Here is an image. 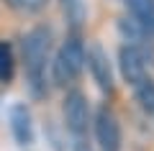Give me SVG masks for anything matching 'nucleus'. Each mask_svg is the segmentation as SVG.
<instances>
[{
  "instance_id": "obj_7",
  "label": "nucleus",
  "mask_w": 154,
  "mask_h": 151,
  "mask_svg": "<svg viewBox=\"0 0 154 151\" xmlns=\"http://www.w3.org/2000/svg\"><path fill=\"white\" fill-rule=\"evenodd\" d=\"M118 64H121V74L123 80L128 82V85H139V82L146 77V59L141 56V51L134 46H121V51H118Z\"/></svg>"
},
{
  "instance_id": "obj_3",
  "label": "nucleus",
  "mask_w": 154,
  "mask_h": 151,
  "mask_svg": "<svg viewBox=\"0 0 154 151\" xmlns=\"http://www.w3.org/2000/svg\"><path fill=\"white\" fill-rule=\"evenodd\" d=\"M64 120H67V128L82 138L88 133V125H90V108H88V100L80 90H72L67 92L64 97Z\"/></svg>"
},
{
  "instance_id": "obj_11",
  "label": "nucleus",
  "mask_w": 154,
  "mask_h": 151,
  "mask_svg": "<svg viewBox=\"0 0 154 151\" xmlns=\"http://www.w3.org/2000/svg\"><path fill=\"white\" fill-rule=\"evenodd\" d=\"M134 92H136V100L141 105V110L149 113V115H154V80L146 74L139 85H134Z\"/></svg>"
},
{
  "instance_id": "obj_9",
  "label": "nucleus",
  "mask_w": 154,
  "mask_h": 151,
  "mask_svg": "<svg viewBox=\"0 0 154 151\" xmlns=\"http://www.w3.org/2000/svg\"><path fill=\"white\" fill-rule=\"evenodd\" d=\"M131 13V21H136L144 31L154 33V0H123Z\"/></svg>"
},
{
  "instance_id": "obj_12",
  "label": "nucleus",
  "mask_w": 154,
  "mask_h": 151,
  "mask_svg": "<svg viewBox=\"0 0 154 151\" xmlns=\"http://www.w3.org/2000/svg\"><path fill=\"white\" fill-rule=\"evenodd\" d=\"M13 51L5 41H0V82H11L13 80Z\"/></svg>"
},
{
  "instance_id": "obj_6",
  "label": "nucleus",
  "mask_w": 154,
  "mask_h": 151,
  "mask_svg": "<svg viewBox=\"0 0 154 151\" xmlns=\"http://www.w3.org/2000/svg\"><path fill=\"white\" fill-rule=\"evenodd\" d=\"M118 31H121V36L128 41V46L139 49L144 59H146L149 64H154V41H152V33L144 31L136 21H128V18H121V21H118Z\"/></svg>"
},
{
  "instance_id": "obj_5",
  "label": "nucleus",
  "mask_w": 154,
  "mask_h": 151,
  "mask_svg": "<svg viewBox=\"0 0 154 151\" xmlns=\"http://www.w3.org/2000/svg\"><path fill=\"white\" fill-rule=\"evenodd\" d=\"M85 64L90 67V72H93V80L95 85L100 87L103 92H113V72H110V64H108V54L103 51V46L100 44H90L88 51H85Z\"/></svg>"
},
{
  "instance_id": "obj_8",
  "label": "nucleus",
  "mask_w": 154,
  "mask_h": 151,
  "mask_svg": "<svg viewBox=\"0 0 154 151\" xmlns=\"http://www.w3.org/2000/svg\"><path fill=\"white\" fill-rule=\"evenodd\" d=\"M11 131H13V138L18 141L21 146H31L33 143V118H31V110L26 105H13L11 113Z\"/></svg>"
},
{
  "instance_id": "obj_2",
  "label": "nucleus",
  "mask_w": 154,
  "mask_h": 151,
  "mask_svg": "<svg viewBox=\"0 0 154 151\" xmlns=\"http://www.w3.org/2000/svg\"><path fill=\"white\" fill-rule=\"evenodd\" d=\"M85 67V46L77 38H67L62 49L57 51L54 62H51V74H54L57 85H69L82 74Z\"/></svg>"
},
{
  "instance_id": "obj_1",
  "label": "nucleus",
  "mask_w": 154,
  "mask_h": 151,
  "mask_svg": "<svg viewBox=\"0 0 154 151\" xmlns=\"http://www.w3.org/2000/svg\"><path fill=\"white\" fill-rule=\"evenodd\" d=\"M21 51H23V67H26L31 92L36 97L46 95V64H49V51H51V28L49 26L31 28L21 41Z\"/></svg>"
},
{
  "instance_id": "obj_13",
  "label": "nucleus",
  "mask_w": 154,
  "mask_h": 151,
  "mask_svg": "<svg viewBox=\"0 0 154 151\" xmlns=\"http://www.w3.org/2000/svg\"><path fill=\"white\" fill-rule=\"evenodd\" d=\"M46 3L49 0H8V5L13 8V11L18 13H26V16H31V13H38V11H44Z\"/></svg>"
},
{
  "instance_id": "obj_10",
  "label": "nucleus",
  "mask_w": 154,
  "mask_h": 151,
  "mask_svg": "<svg viewBox=\"0 0 154 151\" xmlns=\"http://www.w3.org/2000/svg\"><path fill=\"white\" fill-rule=\"evenodd\" d=\"M62 11H64V18H67V23H69L72 31H80V28H82L85 16H88L85 0H62Z\"/></svg>"
},
{
  "instance_id": "obj_4",
  "label": "nucleus",
  "mask_w": 154,
  "mask_h": 151,
  "mask_svg": "<svg viewBox=\"0 0 154 151\" xmlns=\"http://www.w3.org/2000/svg\"><path fill=\"white\" fill-rule=\"evenodd\" d=\"M95 138L100 151H121V125L108 108H100L95 115Z\"/></svg>"
}]
</instances>
